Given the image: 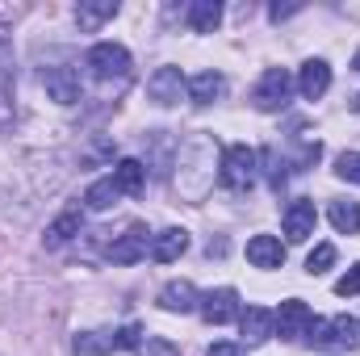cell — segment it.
Wrapping results in <instances>:
<instances>
[{
	"label": "cell",
	"instance_id": "obj_1",
	"mask_svg": "<svg viewBox=\"0 0 360 356\" xmlns=\"http://www.w3.org/2000/svg\"><path fill=\"white\" fill-rule=\"evenodd\" d=\"M172 184H176L180 201L184 205H201L214 189V177L222 172V151H218V139L214 134H188L176 151V164H172Z\"/></svg>",
	"mask_w": 360,
	"mask_h": 356
},
{
	"label": "cell",
	"instance_id": "obj_2",
	"mask_svg": "<svg viewBox=\"0 0 360 356\" xmlns=\"http://www.w3.org/2000/svg\"><path fill=\"white\" fill-rule=\"evenodd\" d=\"M222 184L231 189V193H248L256 177H260V151H252L248 143H235V147H226L222 151Z\"/></svg>",
	"mask_w": 360,
	"mask_h": 356
},
{
	"label": "cell",
	"instance_id": "obj_3",
	"mask_svg": "<svg viewBox=\"0 0 360 356\" xmlns=\"http://www.w3.org/2000/svg\"><path fill=\"white\" fill-rule=\"evenodd\" d=\"M306 340H310L314 348H335V352H344V348H360V319H352V314H340V319H314L310 331H306Z\"/></svg>",
	"mask_w": 360,
	"mask_h": 356
},
{
	"label": "cell",
	"instance_id": "obj_4",
	"mask_svg": "<svg viewBox=\"0 0 360 356\" xmlns=\"http://www.w3.org/2000/svg\"><path fill=\"white\" fill-rule=\"evenodd\" d=\"M13 122H17V59L8 30H0V134H8Z\"/></svg>",
	"mask_w": 360,
	"mask_h": 356
},
{
	"label": "cell",
	"instance_id": "obj_5",
	"mask_svg": "<svg viewBox=\"0 0 360 356\" xmlns=\"http://www.w3.org/2000/svg\"><path fill=\"white\" fill-rule=\"evenodd\" d=\"M293 89H297V80H293L289 68H269V72L256 80V89H252V105H256L260 113H276V109L289 105Z\"/></svg>",
	"mask_w": 360,
	"mask_h": 356
},
{
	"label": "cell",
	"instance_id": "obj_6",
	"mask_svg": "<svg viewBox=\"0 0 360 356\" xmlns=\"http://www.w3.org/2000/svg\"><path fill=\"white\" fill-rule=\"evenodd\" d=\"M89 68H92L96 80H105V84L117 80V84H122V80L130 76V51H126L122 42H96L89 51Z\"/></svg>",
	"mask_w": 360,
	"mask_h": 356
},
{
	"label": "cell",
	"instance_id": "obj_7",
	"mask_svg": "<svg viewBox=\"0 0 360 356\" xmlns=\"http://www.w3.org/2000/svg\"><path fill=\"white\" fill-rule=\"evenodd\" d=\"M197 310H201V319H205L210 327H222V323L239 319V289H231V285L210 289V293H201Z\"/></svg>",
	"mask_w": 360,
	"mask_h": 356
},
{
	"label": "cell",
	"instance_id": "obj_8",
	"mask_svg": "<svg viewBox=\"0 0 360 356\" xmlns=\"http://www.w3.org/2000/svg\"><path fill=\"white\" fill-rule=\"evenodd\" d=\"M314 227H319L314 201H310V197L289 201V210H285V239H289V243H306V239L314 235Z\"/></svg>",
	"mask_w": 360,
	"mask_h": 356
},
{
	"label": "cell",
	"instance_id": "obj_9",
	"mask_svg": "<svg viewBox=\"0 0 360 356\" xmlns=\"http://www.w3.org/2000/svg\"><path fill=\"white\" fill-rule=\"evenodd\" d=\"M184 92H188V84H184L180 68H155V76L147 80V96H151L155 105H164V109L180 105V96H184Z\"/></svg>",
	"mask_w": 360,
	"mask_h": 356
},
{
	"label": "cell",
	"instance_id": "obj_10",
	"mask_svg": "<svg viewBox=\"0 0 360 356\" xmlns=\"http://www.w3.org/2000/svg\"><path fill=\"white\" fill-rule=\"evenodd\" d=\"M310 323H314V310H310L302 298L281 302V310H276V331H281V340H297V336H306Z\"/></svg>",
	"mask_w": 360,
	"mask_h": 356
},
{
	"label": "cell",
	"instance_id": "obj_11",
	"mask_svg": "<svg viewBox=\"0 0 360 356\" xmlns=\"http://www.w3.org/2000/svg\"><path fill=\"white\" fill-rule=\"evenodd\" d=\"M42 89L59 105H76L80 101V76H76V68H42Z\"/></svg>",
	"mask_w": 360,
	"mask_h": 356
},
{
	"label": "cell",
	"instance_id": "obj_12",
	"mask_svg": "<svg viewBox=\"0 0 360 356\" xmlns=\"http://www.w3.org/2000/svg\"><path fill=\"white\" fill-rule=\"evenodd\" d=\"M327 89H331V63L327 59H306L302 72H297V92L306 101H323Z\"/></svg>",
	"mask_w": 360,
	"mask_h": 356
},
{
	"label": "cell",
	"instance_id": "obj_13",
	"mask_svg": "<svg viewBox=\"0 0 360 356\" xmlns=\"http://www.w3.org/2000/svg\"><path fill=\"white\" fill-rule=\"evenodd\" d=\"M147 248H151V235H147L143 227H130L122 239H113V243H109V252H105V256H109L113 265H134V260H143V256H147Z\"/></svg>",
	"mask_w": 360,
	"mask_h": 356
},
{
	"label": "cell",
	"instance_id": "obj_14",
	"mask_svg": "<svg viewBox=\"0 0 360 356\" xmlns=\"http://www.w3.org/2000/svg\"><path fill=\"white\" fill-rule=\"evenodd\" d=\"M239 327H243V340L256 348V344L272 340V331H276V314L264 310V306H248V310H239Z\"/></svg>",
	"mask_w": 360,
	"mask_h": 356
},
{
	"label": "cell",
	"instance_id": "obj_15",
	"mask_svg": "<svg viewBox=\"0 0 360 356\" xmlns=\"http://www.w3.org/2000/svg\"><path fill=\"white\" fill-rule=\"evenodd\" d=\"M184 252H188V231H184V227H168V231L151 235V256H155L160 265H172Z\"/></svg>",
	"mask_w": 360,
	"mask_h": 356
},
{
	"label": "cell",
	"instance_id": "obj_16",
	"mask_svg": "<svg viewBox=\"0 0 360 356\" xmlns=\"http://www.w3.org/2000/svg\"><path fill=\"white\" fill-rule=\"evenodd\" d=\"M197 302H201V293L193 289V281H168L160 289V306L168 314H188V310H197Z\"/></svg>",
	"mask_w": 360,
	"mask_h": 356
},
{
	"label": "cell",
	"instance_id": "obj_17",
	"mask_svg": "<svg viewBox=\"0 0 360 356\" xmlns=\"http://www.w3.org/2000/svg\"><path fill=\"white\" fill-rule=\"evenodd\" d=\"M248 260L256 268H281L285 265V243L276 235H252L248 239Z\"/></svg>",
	"mask_w": 360,
	"mask_h": 356
},
{
	"label": "cell",
	"instance_id": "obj_18",
	"mask_svg": "<svg viewBox=\"0 0 360 356\" xmlns=\"http://www.w3.org/2000/svg\"><path fill=\"white\" fill-rule=\"evenodd\" d=\"M222 96H226V76L222 72H197L188 80V101L193 105H214Z\"/></svg>",
	"mask_w": 360,
	"mask_h": 356
},
{
	"label": "cell",
	"instance_id": "obj_19",
	"mask_svg": "<svg viewBox=\"0 0 360 356\" xmlns=\"http://www.w3.org/2000/svg\"><path fill=\"white\" fill-rule=\"evenodd\" d=\"M72 352L76 356H109V352H117V331H76Z\"/></svg>",
	"mask_w": 360,
	"mask_h": 356
},
{
	"label": "cell",
	"instance_id": "obj_20",
	"mask_svg": "<svg viewBox=\"0 0 360 356\" xmlns=\"http://www.w3.org/2000/svg\"><path fill=\"white\" fill-rule=\"evenodd\" d=\"M117 17V0H101V4H92V0H80L76 4V21H80V30L84 34H96L105 21H113Z\"/></svg>",
	"mask_w": 360,
	"mask_h": 356
},
{
	"label": "cell",
	"instance_id": "obj_21",
	"mask_svg": "<svg viewBox=\"0 0 360 356\" xmlns=\"http://www.w3.org/2000/svg\"><path fill=\"white\" fill-rule=\"evenodd\" d=\"M188 25H193V34H214L222 25V4L218 0H193L188 4Z\"/></svg>",
	"mask_w": 360,
	"mask_h": 356
},
{
	"label": "cell",
	"instance_id": "obj_22",
	"mask_svg": "<svg viewBox=\"0 0 360 356\" xmlns=\"http://www.w3.org/2000/svg\"><path fill=\"white\" fill-rule=\"evenodd\" d=\"M327 218H331V227H335L340 235H360V201H348V197L331 201Z\"/></svg>",
	"mask_w": 360,
	"mask_h": 356
},
{
	"label": "cell",
	"instance_id": "obj_23",
	"mask_svg": "<svg viewBox=\"0 0 360 356\" xmlns=\"http://www.w3.org/2000/svg\"><path fill=\"white\" fill-rule=\"evenodd\" d=\"M80 222H84V218H80L76 210H68L63 218H55V222L46 227V235H42V243H46V248H63V243H68L72 235H80Z\"/></svg>",
	"mask_w": 360,
	"mask_h": 356
},
{
	"label": "cell",
	"instance_id": "obj_24",
	"mask_svg": "<svg viewBox=\"0 0 360 356\" xmlns=\"http://www.w3.org/2000/svg\"><path fill=\"white\" fill-rule=\"evenodd\" d=\"M109 177H113V184H117L122 193H139L143 180H147V168H143L139 160H117V168H113Z\"/></svg>",
	"mask_w": 360,
	"mask_h": 356
},
{
	"label": "cell",
	"instance_id": "obj_25",
	"mask_svg": "<svg viewBox=\"0 0 360 356\" xmlns=\"http://www.w3.org/2000/svg\"><path fill=\"white\" fill-rule=\"evenodd\" d=\"M117 197H122V189L113 184V177H101V180L89 184L84 205H89V210H109V205H117Z\"/></svg>",
	"mask_w": 360,
	"mask_h": 356
},
{
	"label": "cell",
	"instance_id": "obj_26",
	"mask_svg": "<svg viewBox=\"0 0 360 356\" xmlns=\"http://www.w3.org/2000/svg\"><path fill=\"white\" fill-rule=\"evenodd\" d=\"M260 164H264V177H269L272 189H281V184L289 180V172H293V164L281 155V147H264V151H260Z\"/></svg>",
	"mask_w": 360,
	"mask_h": 356
},
{
	"label": "cell",
	"instance_id": "obj_27",
	"mask_svg": "<svg viewBox=\"0 0 360 356\" xmlns=\"http://www.w3.org/2000/svg\"><path fill=\"white\" fill-rule=\"evenodd\" d=\"M134 356H180V348L172 340H164V336H143L139 348H134Z\"/></svg>",
	"mask_w": 360,
	"mask_h": 356
},
{
	"label": "cell",
	"instance_id": "obj_28",
	"mask_svg": "<svg viewBox=\"0 0 360 356\" xmlns=\"http://www.w3.org/2000/svg\"><path fill=\"white\" fill-rule=\"evenodd\" d=\"M331 265H335V248H331V243H319V248H314V252L306 256V272H310V276L327 272Z\"/></svg>",
	"mask_w": 360,
	"mask_h": 356
},
{
	"label": "cell",
	"instance_id": "obj_29",
	"mask_svg": "<svg viewBox=\"0 0 360 356\" xmlns=\"http://www.w3.org/2000/svg\"><path fill=\"white\" fill-rule=\"evenodd\" d=\"M335 177L360 184V151H344V155L335 160Z\"/></svg>",
	"mask_w": 360,
	"mask_h": 356
},
{
	"label": "cell",
	"instance_id": "obj_30",
	"mask_svg": "<svg viewBox=\"0 0 360 356\" xmlns=\"http://www.w3.org/2000/svg\"><path fill=\"white\" fill-rule=\"evenodd\" d=\"M335 293H340V298H356V293H360V260L348 268L340 281H335Z\"/></svg>",
	"mask_w": 360,
	"mask_h": 356
},
{
	"label": "cell",
	"instance_id": "obj_31",
	"mask_svg": "<svg viewBox=\"0 0 360 356\" xmlns=\"http://www.w3.org/2000/svg\"><path fill=\"white\" fill-rule=\"evenodd\" d=\"M205 356H248V348L243 344H231V340H218V344L205 348Z\"/></svg>",
	"mask_w": 360,
	"mask_h": 356
},
{
	"label": "cell",
	"instance_id": "obj_32",
	"mask_svg": "<svg viewBox=\"0 0 360 356\" xmlns=\"http://www.w3.org/2000/svg\"><path fill=\"white\" fill-rule=\"evenodd\" d=\"M139 340H143V331H139V327H134V323H130V327H122V331H117V348H139Z\"/></svg>",
	"mask_w": 360,
	"mask_h": 356
},
{
	"label": "cell",
	"instance_id": "obj_33",
	"mask_svg": "<svg viewBox=\"0 0 360 356\" xmlns=\"http://www.w3.org/2000/svg\"><path fill=\"white\" fill-rule=\"evenodd\" d=\"M297 8H302V4H272V8H269V17H272V21H285V17H293Z\"/></svg>",
	"mask_w": 360,
	"mask_h": 356
},
{
	"label": "cell",
	"instance_id": "obj_34",
	"mask_svg": "<svg viewBox=\"0 0 360 356\" xmlns=\"http://www.w3.org/2000/svg\"><path fill=\"white\" fill-rule=\"evenodd\" d=\"M348 105H352V109H356V113H360V92H356V96H352V101H348Z\"/></svg>",
	"mask_w": 360,
	"mask_h": 356
},
{
	"label": "cell",
	"instance_id": "obj_35",
	"mask_svg": "<svg viewBox=\"0 0 360 356\" xmlns=\"http://www.w3.org/2000/svg\"><path fill=\"white\" fill-rule=\"evenodd\" d=\"M352 68H356V72H360V51H356V59H352Z\"/></svg>",
	"mask_w": 360,
	"mask_h": 356
}]
</instances>
